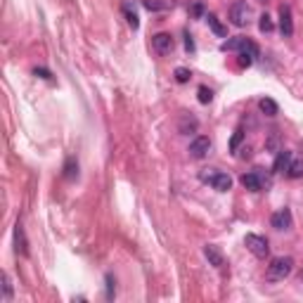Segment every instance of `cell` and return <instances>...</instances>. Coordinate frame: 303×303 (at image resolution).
<instances>
[{"label":"cell","instance_id":"d4e9b609","mask_svg":"<svg viewBox=\"0 0 303 303\" xmlns=\"http://www.w3.org/2000/svg\"><path fill=\"white\" fill-rule=\"evenodd\" d=\"M197 95H199V102H202V104H209V102L213 100V93H211L206 86L199 88V93H197Z\"/></svg>","mask_w":303,"mask_h":303},{"label":"cell","instance_id":"4316f807","mask_svg":"<svg viewBox=\"0 0 303 303\" xmlns=\"http://www.w3.org/2000/svg\"><path fill=\"white\" fill-rule=\"evenodd\" d=\"M114 291H116V287H114V277L107 275V298H114Z\"/></svg>","mask_w":303,"mask_h":303},{"label":"cell","instance_id":"7a4b0ae2","mask_svg":"<svg viewBox=\"0 0 303 303\" xmlns=\"http://www.w3.org/2000/svg\"><path fill=\"white\" fill-rule=\"evenodd\" d=\"M220 50H223V52H239V54H247V57H251V59H256V57H258V45L254 43V40L244 38V36H237V38L225 40V43L220 45Z\"/></svg>","mask_w":303,"mask_h":303},{"label":"cell","instance_id":"83f0119b","mask_svg":"<svg viewBox=\"0 0 303 303\" xmlns=\"http://www.w3.org/2000/svg\"><path fill=\"white\" fill-rule=\"evenodd\" d=\"M185 50L187 52H195V40H192V36L185 31Z\"/></svg>","mask_w":303,"mask_h":303},{"label":"cell","instance_id":"603a6c76","mask_svg":"<svg viewBox=\"0 0 303 303\" xmlns=\"http://www.w3.org/2000/svg\"><path fill=\"white\" fill-rule=\"evenodd\" d=\"M190 78H192L190 69H185V67H178V69H175V81H178V83H187Z\"/></svg>","mask_w":303,"mask_h":303},{"label":"cell","instance_id":"9a60e30c","mask_svg":"<svg viewBox=\"0 0 303 303\" xmlns=\"http://www.w3.org/2000/svg\"><path fill=\"white\" fill-rule=\"evenodd\" d=\"M258 109L263 111L265 116H275V114L280 111V107H277V102L270 100V97H263V100L258 102Z\"/></svg>","mask_w":303,"mask_h":303},{"label":"cell","instance_id":"52a82bcc","mask_svg":"<svg viewBox=\"0 0 303 303\" xmlns=\"http://www.w3.org/2000/svg\"><path fill=\"white\" fill-rule=\"evenodd\" d=\"M190 156L192 159H204V156L211 152V138H206V135H199V138H195V140L190 142Z\"/></svg>","mask_w":303,"mask_h":303},{"label":"cell","instance_id":"5bb4252c","mask_svg":"<svg viewBox=\"0 0 303 303\" xmlns=\"http://www.w3.org/2000/svg\"><path fill=\"white\" fill-rule=\"evenodd\" d=\"M197 128H199V121H197L195 116H183L180 118V124H178V131L183 133V135H190V133H195Z\"/></svg>","mask_w":303,"mask_h":303},{"label":"cell","instance_id":"2e32d148","mask_svg":"<svg viewBox=\"0 0 303 303\" xmlns=\"http://www.w3.org/2000/svg\"><path fill=\"white\" fill-rule=\"evenodd\" d=\"M206 22H209L211 31L216 33V36H220V38H225V36H227V29H225V26H223L220 22H218L216 15H206Z\"/></svg>","mask_w":303,"mask_h":303},{"label":"cell","instance_id":"6da1fadb","mask_svg":"<svg viewBox=\"0 0 303 303\" xmlns=\"http://www.w3.org/2000/svg\"><path fill=\"white\" fill-rule=\"evenodd\" d=\"M294 270V258L291 256H277L272 258L270 265H268V270H265V277L270 282H282L284 277H289Z\"/></svg>","mask_w":303,"mask_h":303},{"label":"cell","instance_id":"277c9868","mask_svg":"<svg viewBox=\"0 0 303 303\" xmlns=\"http://www.w3.org/2000/svg\"><path fill=\"white\" fill-rule=\"evenodd\" d=\"M244 247H247L256 258L270 256V244H268V239L261 237V234H247V237H244Z\"/></svg>","mask_w":303,"mask_h":303},{"label":"cell","instance_id":"30bf717a","mask_svg":"<svg viewBox=\"0 0 303 303\" xmlns=\"http://www.w3.org/2000/svg\"><path fill=\"white\" fill-rule=\"evenodd\" d=\"M291 223H294V218H291V211H289V209L275 211L272 218H270V225L275 227V230H289Z\"/></svg>","mask_w":303,"mask_h":303},{"label":"cell","instance_id":"3957f363","mask_svg":"<svg viewBox=\"0 0 303 303\" xmlns=\"http://www.w3.org/2000/svg\"><path fill=\"white\" fill-rule=\"evenodd\" d=\"M199 178H202V183L211 185L213 190H218V192H227V190H232V178H230L227 173L218 171V168H204V171L199 173Z\"/></svg>","mask_w":303,"mask_h":303},{"label":"cell","instance_id":"ac0fdd59","mask_svg":"<svg viewBox=\"0 0 303 303\" xmlns=\"http://www.w3.org/2000/svg\"><path fill=\"white\" fill-rule=\"evenodd\" d=\"M76 175H78V161L76 159H67V163H64V178L74 180Z\"/></svg>","mask_w":303,"mask_h":303},{"label":"cell","instance_id":"ffe728a7","mask_svg":"<svg viewBox=\"0 0 303 303\" xmlns=\"http://www.w3.org/2000/svg\"><path fill=\"white\" fill-rule=\"evenodd\" d=\"M3 298L12 301V280H10L8 272H3Z\"/></svg>","mask_w":303,"mask_h":303},{"label":"cell","instance_id":"8fae6325","mask_svg":"<svg viewBox=\"0 0 303 303\" xmlns=\"http://www.w3.org/2000/svg\"><path fill=\"white\" fill-rule=\"evenodd\" d=\"M294 161V154L289 152V149H280L277 156H275V163H272V171L275 173H287V168L291 166Z\"/></svg>","mask_w":303,"mask_h":303},{"label":"cell","instance_id":"ba28073f","mask_svg":"<svg viewBox=\"0 0 303 303\" xmlns=\"http://www.w3.org/2000/svg\"><path fill=\"white\" fill-rule=\"evenodd\" d=\"M280 31L284 38L294 36V17H291V8L289 5H280Z\"/></svg>","mask_w":303,"mask_h":303},{"label":"cell","instance_id":"4fadbf2b","mask_svg":"<svg viewBox=\"0 0 303 303\" xmlns=\"http://www.w3.org/2000/svg\"><path fill=\"white\" fill-rule=\"evenodd\" d=\"M204 256H206V261H209L213 268H223V265H225L223 254H220L218 247H213V244H206V247H204Z\"/></svg>","mask_w":303,"mask_h":303},{"label":"cell","instance_id":"7402d4cb","mask_svg":"<svg viewBox=\"0 0 303 303\" xmlns=\"http://www.w3.org/2000/svg\"><path fill=\"white\" fill-rule=\"evenodd\" d=\"M145 8H147L149 12H156V10H166L168 3H161V0H145Z\"/></svg>","mask_w":303,"mask_h":303},{"label":"cell","instance_id":"e0dca14e","mask_svg":"<svg viewBox=\"0 0 303 303\" xmlns=\"http://www.w3.org/2000/svg\"><path fill=\"white\" fill-rule=\"evenodd\" d=\"M124 15H126V19H128V24H131V29L135 31L138 26H140V22H138V15H135V10L131 8V3H124Z\"/></svg>","mask_w":303,"mask_h":303},{"label":"cell","instance_id":"f1b7e54d","mask_svg":"<svg viewBox=\"0 0 303 303\" xmlns=\"http://www.w3.org/2000/svg\"><path fill=\"white\" fill-rule=\"evenodd\" d=\"M192 15H195V17L204 15V5H202V3H195V5H192Z\"/></svg>","mask_w":303,"mask_h":303},{"label":"cell","instance_id":"484cf974","mask_svg":"<svg viewBox=\"0 0 303 303\" xmlns=\"http://www.w3.org/2000/svg\"><path fill=\"white\" fill-rule=\"evenodd\" d=\"M33 74H36V76H40V78H45V81H52V74H50L47 69H43V67H36V69H33Z\"/></svg>","mask_w":303,"mask_h":303},{"label":"cell","instance_id":"d6986e66","mask_svg":"<svg viewBox=\"0 0 303 303\" xmlns=\"http://www.w3.org/2000/svg\"><path fill=\"white\" fill-rule=\"evenodd\" d=\"M258 29H261L263 33H270L272 29H275V24H272V19H270L268 12H263V15L258 17Z\"/></svg>","mask_w":303,"mask_h":303},{"label":"cell","instance_id":"cb8c5ba5","mask_svg":"<svg viewBox=\"0 0 303 303\" xmlns=\"http://www.w3.org/2000/svg\"><path fill=\"white\" fill-rule=\"evenodd\" d=\"M241 140H244V131H234L232 140H230V152H237V147L241 145Z\"/></svg>","mask_w":303,"mask_h":303},{"label":"cell","instance_id":"5b68a950","mask_svg":"<svg viewBox=\"0 0 303 303\" xmlns=\"http://www.w3.org/2000/svg\"><path fill=\"white\" fill-rule=\"evenodd\" d=\"M251 15H254V12H251V5L247 0H237L232 8H230V22H232L234 26H239V29L249 24Z\"/></svg>","mask_w":303,"mask_h":303},{"label":"cell","instance_id":"7c38bea8","mask_svg":"<svg viewBox=\"0 0 303 303\" xmlns=\"http://www.w3.org/2000/svg\"><path fill=\"white\" fill-rule=\"evenodd\" d=\"M15 249L19 256H29V241H26V234H24L22 223L15 225Z\"/></svg>","mask_w":303,"mask_h":303},{"label":"cell","instance_id":"8992f818","mask_svg":"<svg viewBox=\"0 0 303 303\" xmlns=\"http://www.w3.org/2000/svg\"><path fill=\"white\" fill-rule=\"evenodd\" d=\"M239 183L251 192H261L263 187H268V180H263V168H256V171L244 173L239 178Z\"/></svg>","mask_w":303,"mask_h":303},{"label":"cell","instance_id":"44dd1931","mask_svg":"<svg viewBox=\"0 0 303 303\" xmlns=\"http://www.w3.org/2000/svg\"><path fill=\"white\" fill-rule=\"evenodd\" d=\"M289 178H303V161H291V166L287 168Z\"/></svg>","mask_w":303,"mask_h":303},{"label":"cell","instance_id":"9c48e42d","mask_svg":"<svg viewBox=\"0 0 303 303\" xmlns=\"http://www.w3.org/2000/svg\"><path fill=\"white\" fill-rule=\"evenodd\" d=\"M152 47H154L159 54H171L175 43H173V36L171 33H156L152 36Z\"/></svg>","mask_w":303,"mask_h":303}]
</instances>
